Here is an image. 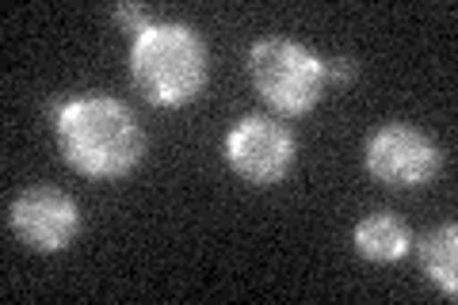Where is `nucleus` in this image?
<instances>
[{
  "label": "nucleus",
  "instance_id": "obj_1",
  "mask_svg": "<svg viewBox=\"0 0 458 305\" xmlns=\"http://www.w3.org/2000/svg\"><path fill=\"white\" fill-rule=\"evenodd\" d=\"M57 149L89 180H119L146 157L134 111L111 96H77L57 107Z\"/></svg>",
  "mask_w": 458,
  "mask_h": 305
},
{
  "label": "nucleus",
  "instance_id": "obj_2",
  "mask_svg": "<svg viewBox=\"0 0 458 305\" xmlns=\"http://www.w3.org/2000/svg\"><path fill=\"white\" fill-rule=\"evenodd\" d=\"M207 47L188 23H149L131 42V77L153 107H183L207 89Z\"/></svg>",
  "mask_w": 458,
  "mask_h": 305
},
{
  "label": "nucleus",
  "instance_id": "obj_3",
  "mask_svg": "<svg viewBox=\"0 0 458 305\" xmlns=\"http://www.w3.org/2000/svg\"><path fill=\"white\" fill-rule=\"evenodd\" d=\"M249 77L279 114H310L325 96L321 57L291 38H260L249 50Z\"/></svg>",
  "mask_w": 458,
  "mask_h": 305
},
{
  "label": "nucleus",
  "instance_id": "obj_4",
  "mask_svg": "<svg viewBox=\"0 0 458 305\" xmlns=\"http://www.w3.org/2000/svg\"><path fill=\"white\" fill-rule=\"evenodd\" d=\"M225 161L241 180L271 187L294 165V138L283 123H271L264 114H245L225 138Z\"/></svg>",
  "mask_w": 458,
  "mask_h": 305
},
{
  "label": "nucleus",
  "instance_id": "obj_5",
  "mask_svg": "<svg viewBox=\"0 0 458 305\" xmlns=\"http://www.w3.org/2000/svg\"><path fill=\"white\" fill-rule=\"evenodd\" d=\"M443 157L436 149V141L412 130L405 123H390L370 134L367 141V172L390 187H424L439 172Z\"/></svg>",
  "mask_w": 458,
  "mask_h": 305
},
{
  "label": "nucleus",
  "instance_id": "obj_6",
  "mask_svg": "<svg viewBox=\"0 0 458 305\" xmlns=\"http://www.w3.org/2000/svg\"><path fill=\"white\" fill-rule=\"evenodd\" d=\"M8 229L31 252H62L81 233V210L54 187H31L8 207Z\"/></svg>",
  "mask_w": 458,
  "mask_h": 305
},
{
  "label": "nucleus",
  "instance_id": "obj_7",
  "mask_svg": "<svg viewBox=\"0 0 458 305\" xmlns=\"http://www.w3.org/2000/svg\"><path fill=\"white\" fill-rule=\"evenodd\" d=\"M417 249V264L420 271L432 279V286H439L451 301L458 298V225H436L412 244Z\"/></svg>",
  "mask_w": 458,
  "mask_h": 305
},
{
  "label": "nucleus",
  "instance_id": "obj_8",
  "mask_svg": "<svg viewBox=\"0 0 458 305\" xmlns=\"http://www.w3.org/2000/svg\"><path fill=\"white\" fill-rule=\"evenodd\" d=\"M355 252L370 264H397V259H405L412 252V237L409 229L397 222L394 214H370L363 217L360 225H355Z\"/></svg>",
  "mask_w": 458,
  "mask_h": 305
},
{
  "label": "nucleus",
  "instance_id": "obj_9",
  "mask_svg": "<svg viewBox=\"0 0 458 305\" xmlns=\"http://www.w3.org/2000/svg\"><path fill=\"white\" fill-rule=\"evenodd\" d=\"M111 20L119 23L123 31H131L134 38H138V35H141V31H146V27L153 23V20H149V12L141 8V4H114V8H111Z\"/></svg>",
  "mask_w": 458,
  "mask_h": 305
},
{
  "label": "nucleus",
  "instance_id": "obj_10",
  "mask_svg": "<svg viewBox=\"0 0 458 305\" xmlns=\"http://www.w3.org/2000/svg\"><path fill=\"white\" fill-rule=\"evenodd\" d=\"M325 65V84H352L360 65H355V57H321Z\"/></svg>",
  "mask_w": 458,
  "mask_h": 305
}]
</instances>
